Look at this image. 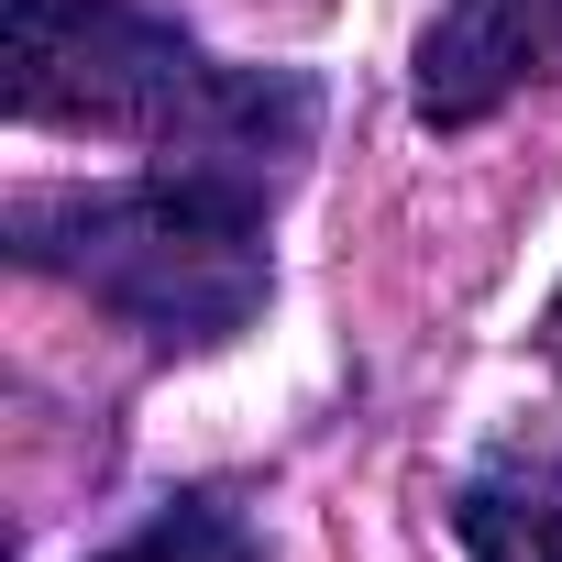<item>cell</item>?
Segmentation results:
<instances>
[{
  "mask_svg": "<svg viewBox=\"0 0 562 562\" xmlns=\"http://www.w3.org/2000/svg\"><path fill=\"white\" fill-rule=\"evenodd\" d=\"M12 254L89 310H111L155 353H221L254 331L276 254H265V188L232 177H111V188H23L12 199Z\"/></svg>",
  "mask_w": 562,
  "mask_h": 562,
  "instance_id": "cell-2",
  "label": "cell"
},
{
  "mask_svg": "<svg viewBox=\"0 0 562 562\" xmlns=\"http://www.w3.org/2000/svg\"><path fill=\"white\" fill-rule=\"evenodd\" d=\"M0 56H12V122L122 133L155 166L232 177L265 199L288 188V166L321 133V89L299 67H221L133 0H12Z\"/></svg>",
  "mask_w": 562,
  "mask_h": 562,
  "instance_id": "cell-1",
  "label": "cell"
},
{
  "mask_svg": "<svg viewBox=\"0 0 562 562\" xmlns=\"http://www.w3.org/2000/svg\"><path fill=\"white\" fill-rule=\"evenodd\" d=\"M540 342H551V364H562V299H551V321H540Z\"/></svg>",
  "mask_w": 562,
  "mask_h": 562,
  "instance_id": "cell-6",
  "label": "cell"
},
{
  "mask_svg": "<svg viewBox=\"0 0 562 562\" xmlns=\"http://www.w3.org/2000/svg\"><path fill=\"white\" fill-rule=\"evenodd\" d=\"M540 78H562V0H430V34L408 56V111L430 133H474Z\"/></svg>",
  "mask_w": 562,
  "mask_h": 562,
  "instance_id": "cell-3",
  "label": "cell"
},
{
  "mask_svg": "<svg viewBox=\"0 0 562 562\" xmlns=\"http://www.w3.org/2000/svg\"><path fill=\"white\" fill-rule=\"evenodd\" d=\"M463 562H562V463L551 452H496L452 496Z\"/></svg>",
  "mask_w": 562,
  "mask_h": 562,
  "instance_id": "cell-4",
  "label": "cell"
},
{
  "mask_svg": "<svg viewBox=\"0 0 562 562\" xmlns=\"http://www.w3.org/2000/svg\"><path fill=\"white\" fill-rule=\"evenodd\" d=\"M100 562H265V540H254V518L232 507V496H166L133 540H111Z\"/></svg>",
  "mask_w": 562,
  "mask_h": 562,
  "instance_id": "cell-5",
  "label": "cell"
}]
</instances>
